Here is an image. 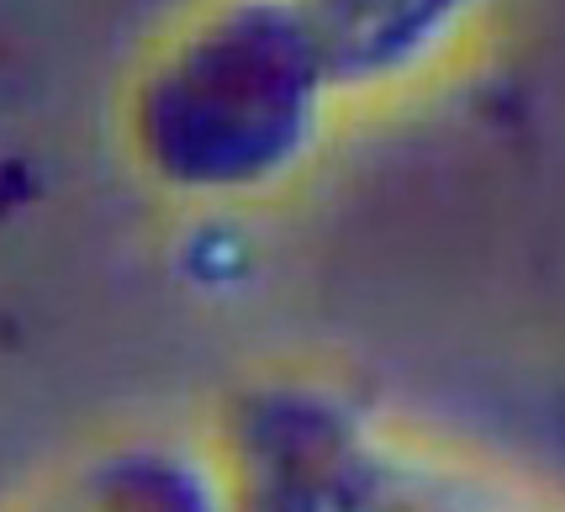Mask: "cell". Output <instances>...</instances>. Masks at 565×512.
I'll return each mask as SVG.
<instances>
[{
  "instance_id": "cell-1",
  "label": "cell",
  "mask_w": 565,
  "mask_h": 512,
  "mask_svg": "<svg viewBox=\"0 0 565 512\" xmlns=\"http://www.w3.org/2000/svg\"><path fill=\"white\" fill-rule=\"evenodd\" d=\"M339 100L291 0H212L138 64L122 138L164 195L217 206L286 185Z\"/></svg>"
},
{
  "instance_id": "cell-2",
  "label": "cell",
  "mask_w": 565,
  "mask_h": 512,
  "mask_svg": "<svg viewBox=\"0 0 565 512\" xmlns=\"http://www.w3.org/2000/svg\"><path fill=\"white\" fill-rule=\"evenodd\" d=\"M212 455L233 512H565L534 476L322 381L244 386Z\"/></svg>"
},
{
  "instance_id": "cell-3",
  "label": "cell",
  "mask_w": 565,
  "mask_h": 512,
  "mask_svg": "<svg viewBox=\"0 0 565 512\" xmlns=\"http://www.w3.org/2000/svg\"><path fill=\"white\" fill-rule=\"evenodd\" d=\"M344 100L392 96L444 70L487 0H291Z\"/></svg>"
},
{
  "instance_id": "cell-4",
  "label": "cell",
  "mask_w": 565,
  "mask_h": 512,
  "mask_svg": "<svg viewBox=\"0 0 565 512\" xmlns=\"http://www.w3.org/2000/svg\"><path fill=\"white\" fill-rule=\"evenodd\" d=\"M17 512H233V497L212 449L132 439L70 465Z\"/></svg>"
}]
</instances>
